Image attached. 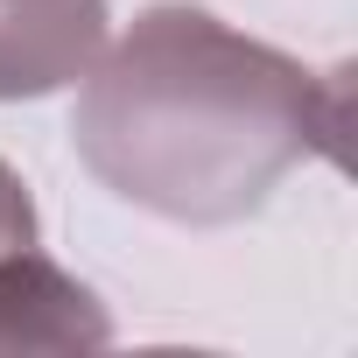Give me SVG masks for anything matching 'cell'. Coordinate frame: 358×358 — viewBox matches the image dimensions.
I'll return each instance as SVG.
<instances>
[{
	"label": "cell",
	"mask_w": 358,
	"mask_h": 358,
	"mask_svg": "<svg viewBox=\"0 0 358 358\" xmlns=\"http://www.w3.org/2000/svg\"><path fill=\"white\" fill-rule=\"evenodd\" d=\"M71 141L113 197L176 225H232L295 162H344L351 71H309L190 0H155L92 57Z\"/></svg>",
	"instance_id": "obj_1"
},
{
	"label": "cell",
	"mask_w": 358,
	"mask_h": 358,
	"mask_svg": "<svg viewBox=\"0 0 358 358\" xmlns=\"http://www.w3.org/2000/svg\"><path fill=\"white\" fill-rule=\"evenodd\" d=\"M22 246H36V197H29L22 176L0 162V260L22 253Z\"/></svg>",
	"instance_id": "obj_4"
},
{
	"label": "cell",
	"mask_w": 358,
	"mask_h": 358,
	"mask_svg": "<svg viewBox=\"0 0 358 358\" xmlns=\"http://www.w3.org/2000/svg\"><path fill=\"white\" fill-rule=\"evenodd\" d=\"M106 50V0H0V99H43Z\"/></svg>",
	"instance_id": "obj_2"
},
{
	"label": "cell",
	"mask_w": 358,
	"mask_h": 358,
	"mask_svg": "<svg viewBox=\"0 0 358 358\" xmlns=\"http://www.w3.org/2000/svg\"><path fill=\"white\" fill-rule=\"evenodd\" d=\"M113 337L106 302L36 246L0 260V351H99Z\"/></svg>",
	"instance_id": "obj_3"
}]
</instances>
